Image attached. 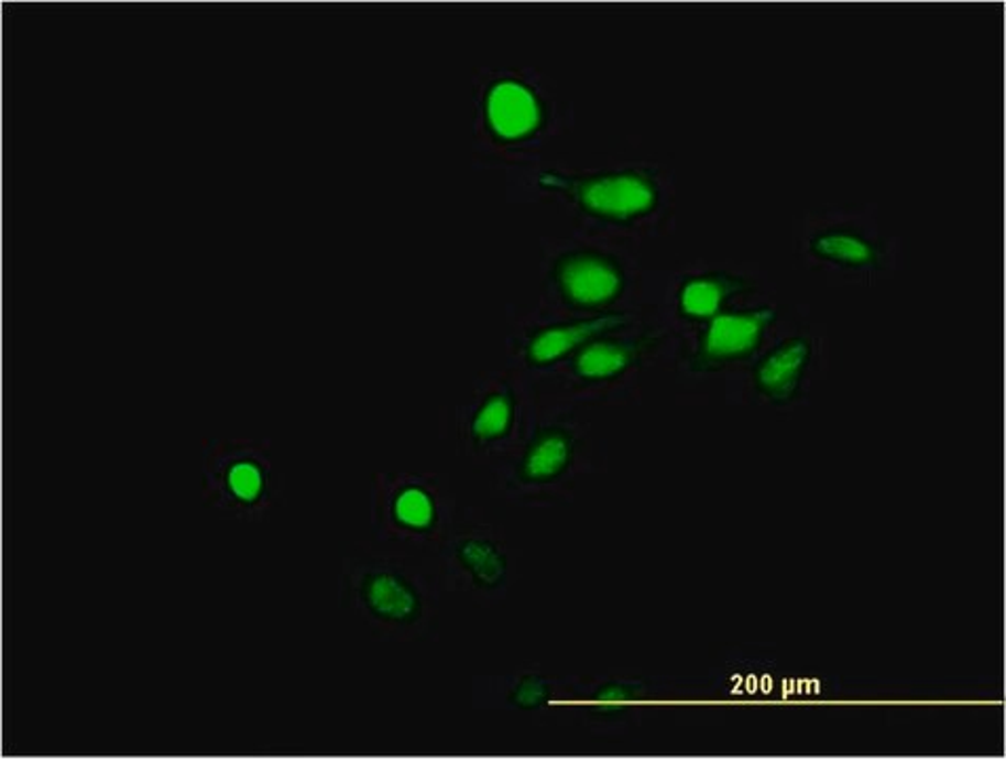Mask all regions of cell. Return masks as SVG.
I'll use <instances>...</instances> for the list:
<instances>
[{
	"label": "cell",
	"instance_id": "obj_1",
	"mask_svg": "<svg viewBox=\"0 0 1006 760\" xmlns=\"http://www.w3.org/2000/svg\"><path fill=\"white\" fill-rule=\"evenodd\" d=\"M579 197L598 214L630 218L653 207L655 188L642 176H610L580 186Z\"/></svg>",
	"mask_w": 1006,
	"mask_h": 760
},
{
	"label": "cell",
	"instance_id": "obj_2",
	"mask_svg": "<svg viewBox=\"0 0 1006 760\" xmlns=\"http://www.w3.org/2000/svg\"><path fill=\"white\" fill-rule=\"evenodd\" d=\"M773 311H755L750 315H720L713 319L704 338V355L709 359H729L750 354L770 324Z\"/></svg>",
	"mask_w": 1006,
	"mask_h": 760
},
{
	"label": "cell",
	"instance_id": "obj_3",
	"mask_svg": "<svg viewBox=\"0 0 1006 760\" xmlns=\"http://www.w3.org/2000/svg\"><path fill=\"white\" fill-rule=\"evenodd\" d=\"M559 279L566 294L580 304L608 303L621 290V278L614 267L589 256L568 260L561 267Z\"/></svg>",
	"mask_w": 1006,
	"mask_h": 760
},
{
	"label": "cell",
	"instance_id": "obj_4",
	"mask_svg": "<svg viewBox=\"0 0 1006 760\" xmlns=\"http://www.w3.org/2000/svg\"><path fill=\"white\" fill-rule=\"evenodd\" d=\"M488 117L503 138H522L540 121V108L526 87L501 83L488 100Z\"/></svg>",
	"mask_w": 1006,
	"mask_h": 760
},
{
	"label": "cell",
	"instance_id": "obj_5",
	"mask_svg": "<svg viewBox=\"0 0 1006 760\" xmlns=\"http://www.w3.org/2000/svg\"><path fill=\"white\" fill-rule=\"evenodd\" d=\"M806 357H808V345L805 340L785 343L779 351H775L762 363V368L757 372V382H759L762 391L775 400L791 398L798 379H800V372L805 368Z\"/></svg>",
	"mask_w": 1006,
	"mask_h": 760
},
{
	"label": "cell",
	"instance_id": "obj_6",
	"mask_svg": "<svg viewBox=\"0 0 1006 760\" xmlns=\"http://www.w3.org/2000/svg\"><path fill=\"white\" fill-rule=\"evenodd\" d=\"M623 319L621 317H605V319H595L587 324H577V326H566V328H554L538 334L529 347V357L536 363H547L554 361L557 357L572 351L575 347L582 345L587 338L602 329L619 326Z\"/></svg>",
	"mask_w": 1006,
	"mask_h": 760
},
{
	"label": "cell",
	"instance_id": "obj_7",
	"mask_svg": "<svg viewBox=\"0 0 1006 760\" xmlns=\"http://www.w3.org/2000/svg\"><path fill=\"white\" fill-rule=\"evenodd\" d=\"M368 596L374 610L389 619H407L416 610L414 594L407 589L405 583L391 575L376 577L370 585Z\"/></svg>",
	"mask_w": 1006,
	"mask_h": 760
},
{
	"label": "cell",
	"instance_id": "obj_8",
	"mask_svg": "<svg viewBox=\"0 0 1006 760\" xmlns=\"http://www.w3.org/2000/svg\"><path fill=\"white\" fill-rule=\"evenodd\" d=\"M570 446L568 439L561 433H549L538 439V444L532 448V453L526 460L524 474L529 480H547L554 478L564 469L568 463Z\"/></svg>",
	"mask_w": 1006,
	"mask_h": 760
},
{
	"label": "cell",
	"instance_id": "obj_9",
	"mask_svg": "<svg viewBox=\"0 0 1006 760\" xmlns=\"http://www.w3.org/2000/svg\"><path fill=\"white\" fill-rule=\"evenodd\" d=\"M630 361V347L602 343V345H591L580 354L577 370L584 379H608V377L621 372L623 368H627Z\"/></svg>",
	"mask_w": 1006,
	"mask_h": 760
},
{
	"label": "cell",
	"instance_id": "obj_10",
	"mask_svg": "<svg viewBox=\"0 0 1006 760\" xmlns=\"http://www.w3.org/2000/svg\"><path fill=\"white\" fill-rule=\"evenodd\" d=\"M726 292H729L726 285H722L720 281H709V279L690 281L681 292V308L695 317L715 315L720 304L724 303Z\"/></svg>",
	"mask_w": 1006,
	"mask_h": 760
},
{
	"label": "cell",
	"instance_id": "obj_11",
	"mask_svg": "<svg viewBox=\"0 0 1006 760\" xmlns=\"http://www.w3.org/2000/svg\"><path fill=\"white\" fill-rule=\"evenodd\" d=\"M817 252L823 256H830L833 260L842 262H853V264H865L872 260V250L867 243L859 241L855 237L849 235H831V237H821L817 241Z\"/></svg>",
	"mask_w": 1006,
	"mask_h": 760
},
{
	"label": "cell",
	"instance_id": "obj_12",
	"mask_svg": "<svg viewBox=\"0 0 1006 760\" xmlns=\"http://www.w3.org/2000/svg\"><path fill=\"white\" fill-rule=\"evenodd\" d=\"M509 423H511V404L504 395H496L494 400H490L488 404L483 405V410L475 419L473 430L479 437L488 439V437L503 435L504 431L509 430Z\"/></svg>",
	"mask_w": 1006,
	"mask_h": 760
},
{
	"label": "cell",
	"instance_id": "obj_13",
	"mask_svg": "<svg viewBox=\"0 0 1006 760\" xmlns=\"http://www.w3.org/2000/svg\"><path fill=\"white\" fill-rule=\"evenodd\" d=\"M395 513L403 524L414 529H425L433 520V503L420 490H405L397 499Z\"/></svg>",
	"mask_w": 1006,
	"mask_h": 760
},
{
	"label": "cell",
	"instance_id": "obj_14",
	"mask_svg": "<svg viewBox=\"0 0 1006 760\" xmlns=\"http://www.w3.org/2000/svg\"><path fill=\"white\" fill-rule=\"evenodd\" d=\"M464 560L469 568H473L481 579L496 582L503 571V562L499 554L485 543H469L464 547Z\"/></svg>",
	"mask_w": 1006,
	"mask_h": 760
},
{
	"label": "cell",
	"instance_id": "obj_15",
	"mask_svg": "<svg viewBox=\"0 0 1006 760\" xmlns=\"http://www.w3.org/2000/svg\"><path fill=\"white\" fill-rule=\"evenodd\" d=\"M228 481H230V488L237 497L245 499V501H252L258 497L260 488H262V478H260V471L253 467L252 463H241V465H234L228 474Z\"/></svg>",
	"mask_w": 1006,
	"mask_h": 760
},
{
	"label": "cell",
	"instance_id": "obj_16",
	"mask_svg": "<svg viewBox=\"0 0 1006 760\" xmlns=\"http://www.w3.org/2000/svg\"><path fill=\"white\" fill-rule=\"evenodd\" d=\"M625 702H630V691L623 688V686H610L605 688L604 693L600 695L598 699V706L602 708V712H619L625 706Z\"/></svg>",
	"mask_w": 1006,
	"mask_h": 760
}]
</instances>
